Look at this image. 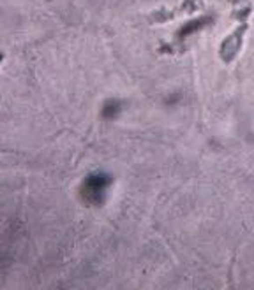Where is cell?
<instances>
[{
  "label": "cell",
  "instance_id": "obj_1",
  "mask_svg": "<svg viewBox=\"0 0 254 290\" xmlns=\"http://www.w3.org/2000/svg\"><path fill=\"white\" fill-rule=\"evenodd\" d=\"M110 183H112V178L108 174H101V172L90 174L83 181V185H81V197H83V201H87L89 204H101Z\"/></svg>",
  "mask_w": 254,
  "mask_h": 290
},
{
  "label": "cell",
  "instance_id": "obj_2",
  "mask_svg": "<svg viewBox=\"0 0 254 290\" xmlns=\"http://www.w3.org/2000/svg\"><path fill=\"white\" fill-rule=\"evenodd\" d=\"M239 48H240V37H239V34L231 35V37L228 39V41H224V44H223V58H224V60L230 62L231 58H233L237 55Z\"/></svg>",
  "mask_w": 254,
  "mask_h": 290
},
{
  "label": "cell",
  "instance_id": "obj_3",
  "mask_svg": "<svg viewBox=\"0 0 254 290\" xmlns=\"http://www.w3.org/2000/svg\"><path fill=\"white\" fill-rule=\"evenodd\" d=\"M120 111V102L119 100H108L103 107V116L104 118H115Z\"/></svg>",
  "mask_w": 254,
  "mask_h": 290
}]
</instances>
